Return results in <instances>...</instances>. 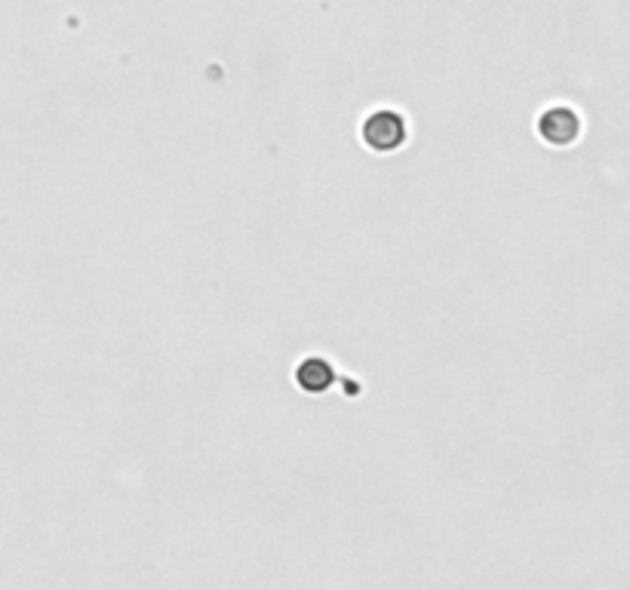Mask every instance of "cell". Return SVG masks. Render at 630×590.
I'll use <instances>...</instances> for the list:
<instances>
[{
    "mask_svg": "<svg viewBox=\"0 0 630 590\" xmlns=\"http://www.w3.org/2000/svg\"><path fill=\"white\" fill-rule=\"evenodd\" d=\"M535 130L541 142H548L551 148H569L581 136V117L566 105H554L548 111H541Z\"/></svg>",
    "mask_w": 630,
    "mask_h": 590,
    "instance_id": "obj_2",
    "label": "cell"
},
{
    "mask_svg": "<svg viewBox=\"0 0 630 590\" xmlns=\"http://www.w3.org/2000/svg\"><path fill=\"white\" fill-rule=\"evenodd\" d=\"M296 382H299V388L305 394H323V391H329L335 385V372H332V366L326 360L308 357L296 369Z\"/></svg>",
    "mask_w": 630,
    "mask_h": 590,
    "instance_id": "obj_3",
    "label": "cell"
},
{
    "mask_svg": "<svg viewBox=\"0 0 630 590\" xmlns=\"http://www.w3.org/2000/svg\"><path fill=\"white\" fill-rule=\"evenodd\" d=\"M409 139V126L397 111H372L360 123V142L375 154H391Z\"/></svg>",
    "mask_w": 630,
    "mask_h": 590,
    "instance_id": "obj_1",
    "label": "cell"
}]
</instances>
